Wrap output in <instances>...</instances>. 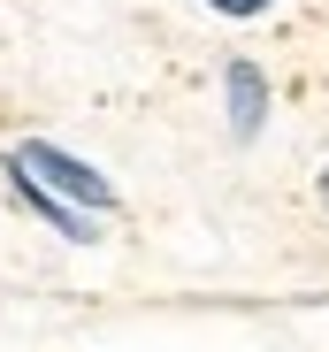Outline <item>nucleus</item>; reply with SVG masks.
<instances>
[{
	"instance_id": "nucleus-1",
	"label": "nucleus",
	"mask_w": 329,
	"mask_h": 352,
	"mask_svg": "<svg viewBox=\"0 0 329 352\" xmlns=\"http://www.w3.org/2000/svg\"><path fill=\"white\" fill-rule=\"evenodd\" d=\"M16 161H23L31 176H38V184H54L62 199L92 207V214H107V207H115V184H107L100 168H84L77 153H62V146H46V138H23V146H16Z\"/></svg>"
},
{
	"instance_id": "nucleus-2",
	"label": "nucleus",
	"mask_w": 329,
	"mask_h": 352,
	"mask_svg": "<svg viewBox=\"0 0 329 352\" xmlns=\"http://www.w3.org/2000/svg\"><path fill=\"white\" fill-rule=\"evenodd\" d=\"M0 168H8V184H16V207H31L38 222H54V230H62V238L69 245H92L100 238V222H92V207H77V199H62V192H54V184H38V176L8 153V161H0Z\"/></svg>"
},
{
	"instance_id": "nucleus-3",
	"label": "nucleus",
	"mask_w": 329,
	"mask_h": 352,
	"mask_svg": "<svg viewBox=\"0 0 329 352\" xmlns=\"http://www.w3.org/2000/svg\"><path fill=\"white\" fill-rule=\"evenodd\" d=\"M223 92H230V138L253 146L260 123H268V77H260V62H230L223 69Z\"/></svg>"
},
{
	"instance_id": "nucleus-4",
	"label": "nucleus",
	"mask_w": 329,
	"mask_h": 352,
	"mask_svg": "<svg viewBox=\"0 0 329 352\" xmlns=\"http://www.w3.org/2000/svg\"><path fill=\"white\" fill-rule=\"evenodd\" d=\"M207 8H214V16H230V23H245V16H268L276 0H207Z\"/></svg>"
}]
</instances>
